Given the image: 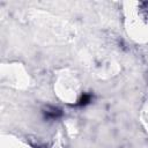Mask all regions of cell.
<instances>
[{"label":"cell","mask_w":148,"mask_h":148,"mask_svg":"<svg viewBox=\"0 0 148 148\" xmlns=\"http://www.w3.org/2000/svg\"><path fill=\"white\" fill-rule=\"evenodd\" d=\"M43 118L45 120H57L62 117L64 112L60 108L54 106V105H47L43 109Z\"/></svg>","instance_id":"1"},{"label":"cell","mask_w":148,"mask_h":148,"mask_svg":"<svg viewBox=\"0 0 148 148\" xmlns=\"http://www.w3.org/2000/svg\"><path fill=\"white\" fill-rule=\"evenodd\" d=\"M92 101V95L90 92H83L80 98L77 99V102L75 103V106H79V108H82V106H86L88 104H90Z\"/></svg>","instance_id":"2"}]
</instances>
